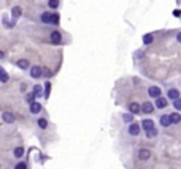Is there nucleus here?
Instances as JSON below:
<instances>
[{"mask_svg": "<svg viewBox=\"0 0 181 169\" xmlns=\"http://www.w3.org/2000/svg\"><path fill=\"white\" fill-rule=\"evenodd\" d=\"M37 127L40 130H46L48 128V120H46L45 117H38L37 119Z\"/></svg>", "mask_w": 181, "mask_h": 169, "instance_id": "19", "label": "nucleus"}, {"mask_svg": "<svg viewBox=\"0 0 181 169\" xmlns=\"http://www.w3.org/2000/svg\"><path fill=\"white\" fill-rule=\"evenodd\" d=\"M170 120H172V125H180L181 123V115L180 112H170Z\"/></svg>", "mask_w": 181, "mask_h": 169, "instance_id": "17", "label": "nucleus"}, {"mask_svg": "<svg viewBox=\"0 0 181 169\" xmlns=\"http://www.w3.org/2000/svg\"><path fill=\"white\" fill-rule=\"evenodd\" d=\"M154 111H156V109H154L152 101H143V103L140 104V112H143L145 115H151Z\"/></svg>", "mask_w": 181, "mask_h": 169, "instance_id": "2", "label": "nucleus"}, {"mask_svg": "<svg viewBox=\"0 0 181 169\" xmlns=\"http://www.w3.org/2000/svg\"><path fill=\"white\" fill-rule=\"evenodd\" d=\"M173 108H175V111L176 112H178L180 111V109H181V100H180V98H178V100H173Z\"/></svg>", "mask_w": 181, "mask_h": 169, "instance_id": "28", "label": "nucleus"}, {"mask_svg": "<svg viewBox=\"0 0 181 169\" xmlns=\"http://www.w3.org/2000/svg\"><path fill=\"white\" fill-rule=\"evenodd\" d=\"M16 65H18V68H21V70H29V60H26V58H19V60L16 62Z\"/></svg>", "mask_w": 181, "mask_h": 169, "instance_id": "21", "label": "nucleus"}, {"mask_svg": "<svg viewBox=\"0 0 181 169\" xmlns=\"http://www.w3.org/2000/svg\"><path fill=\"white\" fill-rule=\"evenodd\" d=\"M154 38H156V35H154V33H146V35H143L141 41H143V44H145V46H148V44H151V43L154 41Z\"/></svg>", "mask_w": 181, "mask_h": 169, "instance_id": "15", "label": "nucleus"}, {"mask_svg": "<svg viewBox=\"0 0 181 169\" xmlns=\"http://www.w3.org/2000/svg\"><path fill=\"white\" fill-rule=\"evenodd\" d=\"M8 79H10L8 73L3 70V66H0V82H8Z\"/></svg>", "mask_w": 181, "mask_h": 169, "instance_id": "23", "label": "nucleus"}, {"mask_svg": "<svg viewBox=\"0 0 181 169\" xmlns=\"http://www.w3.org/2000/svg\"><path fill=\"white\" fill-rule=\"evenodd\" d=\"M146 93H148V96H149V98L156 100V98L162 96V89H160L159 85H149L148 90H146Z\"/></svg>", "mask_w": 181, "mask_h": 169, "instance_id": "3", "label": "nucleus"}, {"mask_svg": "<svg viewBox=\"0 0 181 169\" xmlns=\"http://www.w3.org/2000/svg\"><path fill=\"white\" fill-rule=\"evenodd\" d=\"M21 14H22L21 6H14V8L11 10V18H13V21H16V19H19V18H21Z\"/></svg>", "mask_w": 181, "mask_h": 169, "instance_id": "18", "label": "nucleus"}, {"mask_svg": "<svg viewBox=\"0 0 181 169\" xmlns=\"http://www.w3.org/2000/svg\"><path fill=\"white\" fill-rule=\"evenodd\" d=\"M165 98L168 101H173V100H178L180 98V89L178 87H170L165 90Z\"/></svg>", "mask_w": 181, "mask_h": 169, "instance_id": "5", "label": "nucleus"}, {"mask_svg": "<svg viewBox=\"0 0 181 169\" xmlns=\"http://www.w3.org/2000/svg\"><path fill=\"white\" fill-rule=\"evenodd\" d=\"M154 127H156V122L152 120V119H143V120L140 122V128L143 130L145 133L149 131V130H152Z\"/></svg>", "mask_w": 181, "mask_h": 169, "instance_id": "8", "label": "nucleus"}, {"mask_svg": "<svg viewBox=\"0 0 181 169\" xmlns=\"http://www.w3.org/2000/svg\"><path fill=\"white\" fill-rule=\"evenodd\" d=\"M3 57V52H2V51H0V58H2Z\"/></svg>", "mask_w": 181, "mask_h": 169, "instance_id": "32", "label": "nucleus"}, {"mask_svg": "<svg viewBox=\"0 0 181 169\" xmlns=\"http://www.w3.org/2000/svg\"><path fill=\"white\" fill-rule=\"evenodd\" d=\"M123 120L129 125V123H132V122H133V115H132V114H129V112L127 114H123Z\"/></svg>", "mask_w": 181, "mask_h": 169, "instance_id": "25", "label": "nucleus"}, {"mask_svg": "<svg viewBox=\"0 0 181 169\" xmlns=\"http://www.w3.org/2000/svg\"><path fill=\"white\" fill-rule=\"evenodd\" d=\"M29 111L32 115H37V114L41 112V103H38V101H33V103L29 104Z\"/></svg>", "mask_w": 181, "mask_h": 169, "instance_id": "11", "label": "nucleus"}, {"mask_svg": "<svg viewBox=\"0 0 181 169\" xmlns=\"http://www.w3.org/2000/svg\"><path fill=\"white\" fill-rule=\"evenodd\" d=\"M59 22H61V16H59V13H49V24L53 25H59Z\"/></svg>", "mask_w": 181, "mask_h": 169, "instance_id": "13", "label": "nucleus"}, {"mask_svg": "<svg viewBox=\"0 0 181 169\" xmlns=\"http://www.w3.org/2000/svg\"><path fill=\"white\" fill-rule=\"evenodd\" d=\"M154 109H160V111H162V109H165V108H168V100L165 96H159V98H156L154 100Z\"/></svg>", "mask_w": 181, "mask_h": 169, "instance_id": "7", "label": "nucleus"}, {"mask_svg": "<svg viewBox=\"0 0 181 169\" xmlns=\"http://www.w3.org/2000/svg\"><path fill=\"white\" fill-rule=\"evenodd\" d=\"M152 152L149 150V149H140L138 152H137V156H138L140 161H148L149 158H151Z\"/></svg>", "mask_w": 181, "mask_h": 169, "instance_id": "10", "label": "nucleus"}, {"mask_svg": "<svg viewBox=\"0 0 181 169\" xmlns=\"http://www.w3.org/2000/svg\"><path fill=\"white\" fill-rule=\"evenodd\" d=\"M140 169H143V168H140Z\"/></svg>", "mask_w": 181, "mask_h": 169, "instance_id": "33", "label": "nucleus"}, {"mask_svg": "<svg viewBox=\"0 0 181 169\" xmlns=\"http://www.w3.org/2000/svg\"><path fill=\"white\" fill-rule=\"evenodd\" d=\"M33 101H35V96L32 95V92L27 93V95H26V103H27V104H30V103H33Z\"/></svg>", "mask_w": 181, "mask_h": 169, "instance_id": "29", "label": "nucleus"}, {"mask_svg": "<svg viewBox=\"0 0 181 169\" xmlns=\"http://www.w3.org/2000/svg\"><path fill=\"white\" fill-rule=\"evenodd\" d=\"M24 147H21V145H19V147H16V149H14V150H13V156H14V158H22V156H24Z\"/></svg>", "mask_w": 181, "mask_h": 169, "instance_id": "20", "label": "nucleus"}, {"mask_svg": "<svg viewBox=\"0 0 181 169\" xmlns=\"http://www.w3.org/2000/svg\"><path fill=\"white\" fill-rule=\"evenodd\" d=\"M62 33L59 32V30H53V32L49 33V41L54 43V44H62Z\"/></svg>", "mask_w": 181, "mask_h": 169, "instance_id": "9", "label": "nucleus"}, {"mask_svg": "<svg viewBox=\"0 0 181 169\" xmlns=\"http://www.w3.org/2000/svg\"><path fill=\"white\" fill-rule=\"evenodd\" d=\"M32 95H33L35 98H40V96L43 95V87H41L40 84H37V85H35V87H33V92H32Z\"/></svg>", "mask_w": 181, "mask_h": 169, "instance_id": "22", "label": "nucleus"}, {"mask_svg": "<svg viewBox=\"0 0 181 169\" xmlns=\"http://www.w3.org/2000/svg\"><path fill=\"white\" fill-rule=\"evenodd\" d=\"M49 89H51V84H49V82H46V84H45V96L49 95Z\"/></svg>", "mask_w": 181, "mask_h": 169, "instance_id": "30", "label": "nucleus"}, {"mask_svg": "<svg viewBox=\"0 0 181 169\" xmlns=\"http://www.w3.org/2000/svg\"><path fill=\"white\" fill-rule=\"evenodd\" d=\"M127 109H129V114H132V115H135V114H140V103H135V101H132V103L127 104Z\"/></svg>", "mask_w": 181, "mask_h": 169, "instance_id": "12", "label": "nucleus"}, {"mask_svg": "<svg viewBox=\"0 0 181 169\" xmlns=\"http://www.w3.org/2000/svg\"><path fill=\"white\" fill-rule=\"evenodd\" d=\"M29 73H30V77H32V79H40V77H43V68L40 65L30 66Z\"/></svg>", "mask_w": 181, "mask_h": 169, "instance_id": "6", "label": "nucleus"}, {"mask_svg": "<svg viewBox=\"0 0 181 169\" xmlns=\"http://www.w3.org/2000/svg\"><path fill=\"white\" fill-rule=\"evenodd\" d=\"M48 6L51 10H57L59 8V0H48Z\"/></svg>", "mask_w": 181, "mask_h": 169, "instance_id": "27", "label": "nucleus"}, {"mask_svg": "<svg viewBox=\"0 0 181 169\" xmlns=\"http://www.w3.org/2000/svg\"><path fill=\"white\" fill-rule=\"evenodd\" d=\"M140 133H141L140 123H137V122H132V123L127 125V136H130V137H138Z\"/></svg>", "mask_w": 181, "mask_h": 169, "instance_id": "1", "label": "nucleus"}, {"mask_svg": "<svg viewBox=\"0 0 181 169\" xmlns=\"http://www.w3.org/2000/svg\"><path fill=\"white\" fill-rule=\"evenodd\" d=\"M159 125L162 128H170L172 127V120H170V112H162L159 115Z\"/></svg>", "mask_w": 181, "mask_h": 169, "instance_id": "4", "label": "nucleus"}, {"mask_svg": "<svg viewBox=\"0 0 181 169\" xmlns=\"http://www.w3.org/2000/svg\"><path fill=\"white\" fill-rule=\"evenodd\" d=\"M176 41L181 43V33H176Z\"/></svg>", "mask_w": 181, "mask_h": 169, "instance_id": "31", "label": "nucleus"}, {"mask_svg": "<svg viewBox=\"0 0 181 169\" xmlns=\"http://www.w3.org/2000/svg\"><path fill=\"white\" fill-rule=\"evenodd\" d=\"M13 169H29V164H27L26 161H19V163L14 164Z\"/></svg>", "mask_w": 181, "mask_h": 169, "instance_id": "26", "label": "nucleus"}, {"mask_svg": "<svg viewBox=\"0 0 181 169\" xmlns=\"http://www.w3.org/2000/svg\"><path fill=\"white\" fill-rule=\"evenodd\" d=\"M40 21L43 22V24H49V13L48 11H45V13L40 14Z\"/></svg>", "mask_w": 181, "mask_h": 169, "instance_id": "24", "label": "nucleus"}, {"mask_svg": "<svg viewBox=\"0 0 181 169\" xmlns=\"http://www.w3.org/2000/svg\"><path fill=\"white\" fill-rule=\"evenodd\" d=\"M157 136H159V130H157L156 127L152 128V130H149V131L145 133V137H146V139H156Z\"/></svg>", "mask_w": 181, "mask_h": 169, "instance_id": "16", "label": "nucleus"}, {"mask_svg": "<svg viewBox=\"0 0 181 169\" xmlns=\"http://www.w3.org/2000/svg\"><path fill=\"white\" fill-rule=\"evenodd\" d=\"M2 119H3V122H5V123H14L16 117H14L11 112H3V114H2Z\"/></svg>", "mask_w": 181, "mask_h": 169, "instance_id": "14", "label": "nucleus"}]
</instances>
